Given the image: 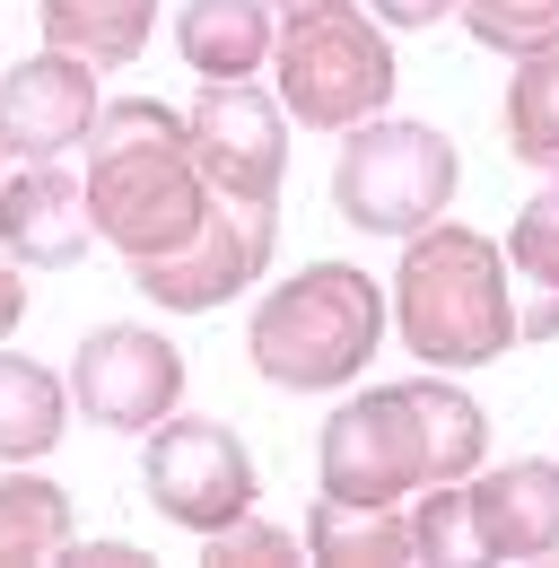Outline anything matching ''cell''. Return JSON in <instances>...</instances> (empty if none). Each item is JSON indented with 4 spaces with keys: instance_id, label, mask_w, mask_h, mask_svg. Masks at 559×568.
<instances>
[{
    "instance_id": "5b68a950",
    "label": "cell",
    "mask_w": 559,
    "mask_h": 568,
    "mask_svg": "<svg viewBox=\"0 0 559 568\" xmlns=\"http://www.w3.org/2000/svg\"><path fill=\"white\" fill-rule=\"evenodd\" d=\"M272 44H280V105L297 123L349 132V123L385 114V97H394V44L349 0H297L272 27Z\"/></svg>"
},
{
    "instance_id": "7c38bea8",
    "label": "cell",
    "mask_w": 559,
    "mask_h": 568,
    "mask_svg": "<svg viewBox=\"0 0 559 568\" xmlns=\"http://www.w3.org/2000/svg\"><path fill=\"white\" fill-rule=\"evenodd\" d=\"M88 193L70 184L62 158H35L18 184H0V254L18 272H70L88 254Z\"/></svg>"
},
{
    "instance_id": "9c48e42d",
    "label": "cell",
    "mask_w": 559,
    "mask_h": 568,
    "mask_svg": "<svg viewBox=\"0 0 559 568\" xmlns=\"http://www.w3.org/2000/svg\"><path fill=\"white\" fill-rule=\"evenodd\" d=\"M149 507L166 516V525H184V534H210V525H227V516H245L254 507V455H245V437L218 420H166L149 428Z\"/></svg>"
},
{
    "instance_id": "5bb4252c",
    "label": "cell",
    "mask_w": 559,
    "mask_h": 568,
    "mask_svg": "<svg viewBox=\"0 0 559 568\" xmlns=\"http://www.w3.org/2000/svg\"><path fill=\"white\" fill-rule=\"evenodd\" d=\"M306 551L333 568H403L419 560V534H411V507L403 498H315L306 516Z\"/></svg>"
},
{
    "instance_id": "277c9868",
    "label": "cell",
    "mask_w": 559,
    "mask_h": 568,
    "mask_svg": "<svg viewBox=\"0 0 559 568\" xmlns=\"http://www.w3.org/2000/svg\"><path fill=\"white\" fill-rule=\"evenodd\" d=\"M385 342V288L367 281L358 263H306L297 281H280L254 306L245 351L272 376L280 394H333L349 385Z\"/></svg>"
},
{
    "instance_id": "ac0fdd59",
    "label": "cell",
    "mask_w": 559,
    "mask_h": 568,
    "mask_svg": "<svg viewBox=\"0 0 559 568\" xmlns=\"http://www.w3.org/2000/svg\"><path fill=\"white\" fill-rule=\"evenodd\" d=\"M507 263L542 288L525 315H516V342H559V175L516 211V236H507Z\"/></svg>"
},
{
    "instance_id": "ba28073f",
    "label": "cell",
    "mask_w": 559,
    "mask_h": 568,
    "mask_svg": "<svg viewBox=\"0 0 559 568\" xmlns=\"http://www.w3.org/2000/svg\"><path fill=\"white\" fill-rule=\"evenodd\" d=\"M70 403L96 428L140 437L184 403V351L166 333H149V324H96L70 358Z\"/></svg>"
},
{
    "instance_id": "8992f818",
    "label": "cell",
    "mask_w": 559,
    "mask_h": 568,
    "mask_svg": "<svg viewBox=\"0 0 559 568\" xmlns=\"http://www.w3.org/2000/svg\"><path fill=\"white\" fill-rule=\"evenodd\" d=\"M455 141L428 123H349L342 158H333V211L367 236H419L428 219L455 202Z\"/></svg>"
},
{
    "instance_id": "603a6c76",
    "label": "cell",
    "mask_w": 559,
    "mask_h": 568,
    "mask_svg": "<svg viewBox=\"0 0 559 568\" xmlns=\"http://www.w3.org/2000/svg\"><path fill=\"white\" fill-rule=\"evenodd\" d=\"M437 18H455V0H376V27H403V36H428Z\"/></svg>"
},
{
    "instance_id": "30bf717a",
    "label": "cell",
    "mask_w": 559,
    "mask_h": 568,
    "mask_svg": "<svg viewBox=\"0 0 559 568\" xmlns=\"http://www.w3.org/2000/svg\"><path fill=\"white\" fill-rule=\"evenodd\" d=\"M193 158H202L210 193L227 202H280V175H288V123L254 79H202V105L184 114Z\"/></svg>"
},
{
    "instance_id": "8fae6325",
    "label": "cell",
    "mask_w": 559,
    "mask_h": 568,
    "mask_svg": "<svg viewBox=\"0 0 559 568\" xmlns=\"http://www.w3.org/2000/svg\"><path fill=\"white\" fill-rule=\"evenodd\" d=\"M96 62H79V53H35V62H18V71L0 79V158H70V149L88 141V123H96Z\"/></svg>"
},
{
    "instance_id": "d4e9b609",
    "label": "cell",
    "mask_w": 559,
    "mask_h": 568,
    "mask_svg": "<svg viewBox=\"0 0 559 568\" xmlns=\"http://www.w3.org/2000/svg\"><path fill=\"white\" fill-rule=\"evenodd\" d=\"M27 324V281H18V263H0V342Z\"/></svg>"
},
{
    "instance_id": "e0dca14e",
    "label": "cell",
    "mask_w": 559,
    "mask_h": 568,
    "mask_svg": "<svg viewBox=\"0 0 559 568\" xmlns=\"http://www.w3.org/2000/svg\"><path fill=\"white\" fill-rule=\"evenodd\" d=\"M70 403H62V376L35 367V358H9L0 351V464H35L53 455Z\"/></svg>"
},
{
    "instance_id": "2e32d148",
    "label": "cell",
    "mask_w": 559,
    "mask_h": 568,
    "mask_svg": "<svg viewBox=\"0 0 559 568\" xmlns=\"http://www.w3.org/2000/svg\"><path fill=\"white\" fill-rule=\"evenodd\" d=\"M35 18H44L53 53H79L96 71H123V62H140V44L157 27V0H35Z\"/></svg>"
},
{
    "instance_id": "d6986e66",
    "label": "cell",
    "mask_w": 559,
    "mask_h": 568,
    "mask_svg": "<svg viewBox=\"0 0 559 568\" xmlns=\"http://www.w3.org/2000/svg\"><path fill=\"white\" fill-rule=\"evenodd\" d=\"M70 551V490L62 481H0V568H35Z\"/></svg>"
},
{
    "instance_id": "ffe728a7",
    "label": "cell",
    "mask_w": 559,
    "mask_h": 568,
    "mask_svg": "<svg viewBox=\"0 0 559 568\" xmlns=\"http://www.w3.org/2000/svg\"><path fill=\"white\" fill-rule=\"evenodd\" d=\"M507 149L525 166L559 175V44L525 53V71L507 79Z\"/></svg>"
},
{
    "instance_id": "7402d4cb",
    "label": "cell",
    "mask_w": 559,
    "mask_h": 568,
    "mask_svg": "<svg viewBox=\"0 0 559 568\" xmlns=\"http://www.w3.org/2000/svg\"><path fill=\"white\" fill-rule=\"evenodd\" d=\"M202 560H218V568H288V560H297V542L280 534L272 516L245 507V516H227V525H210V534H202Z\"/></svg>"
},
{
    "instance_id": "3957f363",
    "label": "cell",
    "mask_w": 559,
    "mask_h": 568,
    "mask_svg": "<svg viewBox=\"0 0 559 568\" xmlns=\"http://www.w3.org/2000/svg\"><path fill=\"white\" fill-rule=\"evenodd\" d=\"M394 324L419 351V367H489L516 351V297H507V254L481 227L428 219L403 236L394 272Z\"/></svg>"
},
{
    "instance_id": "52a82bcc",
    "label": "cell",
    "mask_w": 559,
    "mask_h": 568,
    "mask_svg": "<svg viewBox=\"0 0 559 568\" xmlns=\"http://www.w3.org/2000/svg\"><path fill=\"white\" fill-rule=\"evenodd\" d=\"M272 227L280 211L272 202H210L202 236L184 245V254H157V263H132V281L149 306H166V315H210V306H227L245 281H263L272 272Z\"/></svg>"
},
{
    "instance_id": "44dd1931",
    "label": "cell",
    "mask_w": 559,
    "mask_h": 568,
    "mask_svg": "<svg viewBox=\"0 0 559 568\" xmlns=\"http://www.w3.org/2000/svg\"><path fill=\"white\" fill-rule=\"evenodd\" d=\"M455 18L472 27V44H489V53H542V44H559V0H455Z\"/></svg>"
},
{
    "instance_id": "9a60e30c",
    "label": "cell",
    "mask_w": 559,
    "mask_h": 568,
    "mask_svg": "<svg viewBox=\"0 0 559 568\" xmlns=\"http://www.w3.org/2000/svg\"><path fill=\"white\" fill-rule=\"evenodd\" d=\"M175 44L202 79H245L272 62V0H184Z\"/></svg>"
},
{
    "instance_id": "cb8c5ba5",
    "label": "cell",
    "mask_w": 559,
    "mask_h": 568,
    "mask_svg": "<svg viewBox=\"0 0 559 568\" xmlns=\"http://www.w3.org/2000/svg\"><path fill=\"white\" fill-rule=\"evenodd\" d=\"M62 560H79V568H132V560H149V551H132V542H70Z\"/></svg>"
},
{
    "instance_id": "4fadbf2b",
    "label": "cell",
    "mask_w": 559,
    "mask_h": 568,
    "mask_svg": "<svg viewBox=\"0 0 559 568\" xmlns=\"http://www.w3.org/2000/svg\"><path fill=\"white\" fill-rule=\"evenodd\" d=\"M464 542L481 560H542L559 551V464H498L464 490Z\"/></svg>"
},
{
    "instance_id": "7a4b0ae2",
    "label": "cell",
    "mask_w": 559,
    "mask_h": 568,
    "mask_svg": "<svg viewBox=\"0 0 559 568\" xmlns=\"http://www.w3.org/2000/svg\"><path fill=\"white\" fill-rule=\"evenodd\" d=\"M489 446V420L481 403L446 376H411V385H376L342 403L324 420V490L333 498H411V490H437V481H472Z\"/></svg>"
},
{
    "instance_id": "484cf974",
    "label": "cell",
    "mask_w": 559,
    "mask_h": 568,
    "mask_svg": "<svg viewBox=\"0 0 559 568\" xmlns=\"http://www.w3.org/2000/svg\"><path fill=\"white\" fill-rule=\"evenodd\" d=\"M288 9H297V0H288Z\"/></svg>"
},
{
    "instance_id": "6da1fadb",
    "label": "cell",
    "mask_w": 559,
    "mask_h": 568,
    "mask_svg": "<svg viewBox=\"0 0 559 568\" xmlns=\"http://www.w3.org/2000/svg\"><path fill=\"white\" fill-rule=\"evenodd\" d=\"M88 227L123 254V263H157V254H184L210 219V175L193 158V132L175 105L157 97H123V105H96L88 123Z\"/></svg>"
}]
</instances>
